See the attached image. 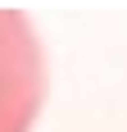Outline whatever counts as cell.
<instances>
[{
	"label": "cell",
	"mask_w": 127,
	"mask_h": 132,
	"mask_svg": "<svg viewBox=\"0 0 127 132\" xmlns=\"http://www.w3.org/2000/svg\"><path fill=\"white\" fill-rule=\"evenodd\" d=\"M41 105V64L27 32L0 18V132H27Z\"/></svg>",
	"instance_id": "6da1fadb"
}]
</instances>
